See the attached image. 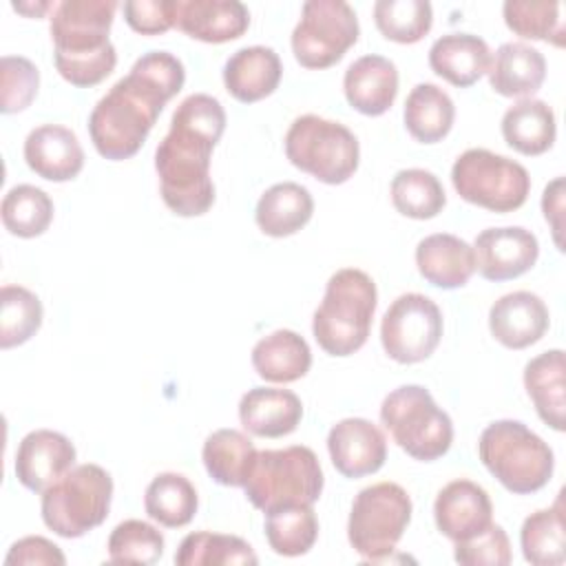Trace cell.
I'll list each match as a JSON object with an SVG mask.
<instances>
[{"mask_svg": "<svg viewBox=\"0 0 566 566\" xmlns=\"http://www.w3.org/2000/svg\"><path fill=\"white\" fill-rule=\"evenodd\" d=\"M478 455L486 471L511 493L528 495L548 484L553 449L520 420H495L480 433Z\"/></svg>", "mask_w": 566, "mask_h": 566, "instance_id": "obj_5", "label": "cell"}, {"mask_svg": "<svg viewBox=\"0 0 566 566\" xmlns=\"http://www.w3.org/2000/svg\"><path fill=\"white\" fill-rule=\"evenodd\" d=\"M327 451L334 469L349 478L376 473L387 460V438L367 418H343L327 433Z\"/></svg>", "mask_w": 566, "mask_h": 566, "instance_id": "obj_15", "label": "cell"}, {"mask_svg": "<svg viewBox=\"0 0 566 566\" xmlns=\"http://www.w3.org/2000/svg\"><path fill=\"white\" fill-rule=\"evenodd\" d=\"M254 458V442L239 429L212 431L201 449V460L208 475L223 486H243Z\"/></svg>", "mask_w": 566, "mask_h": 566, "instance_id": "obj_32", "label": "cell"}, {"mask_svg": "<svg viewBox=\"0 0 566 566\" xmlns=\"http://www.w3.org/2000/svg\"><path fill=\"white\" fill-rule=\"evenodd\" d=\"M115 0H62L49 18L53 62L73 86L91 88L106 80L117 51L108 38L117 11Z\"/></svg>", "mask_w": 566, "mask_h": 566, "instance_id": "obj_3", "label": "cell"}, {"mask_svg": "<svg viewBox=\"0 0 566 566\" xmlns=\"http://www.w3.org/2000/svg\"><path fill=\"white\" fill-rule=\"evenodd\" d=\"M380 422L394 442L413 460L433 462L453 442V422L422 385H402L380 405Z\"/></svg>", "mask_w": 566, "mask_h": 566, "instance_id": "obj_8", "label": "cell"}, {"mask_svg": "<svg viewBox=\"0 0 566 566\" xmlns=\"http://www.w3.org/2000/svg\"><path fill=\"white\" fill-rule=\"evenodd\" d=\"M376 305L378 290L367 272L358 268L336 270L312 318L318 347L338 358L358 352L367 343Z\"/></svg>", "mask_w": 566, "mask_h": 566, "instance_id": "obj_4", "label": "cell"}, {"mask_svg": "<svg viewBox=\"0 0 566 566\" xmlns=\"http://www.w3.org/2000/svg\"><path fill=\"white\" fill-rule=\"evenodd\" d=\"M252 367L263 380L287 385L310 371L312 349L294 329H274L252 347Z\"/></svg>", "mask_w": 566, "mask_h": 566, "instance_id": "obj_28", "label": "cell"}, {"mask_svg": "<svg viewBox=\"0 0 566 566\" xmlns=\"http://www.w3.org/2000/svg\"><path fill=\"white\" fill-rule=\"evenodd\" d=\"M562 210H564V177H555L542 195V212L544 219L551 223L553 230V241L557 245V250H564L562 243Z\"/></svg>", "mask_w": 566, "mask_h": 566, "instance_id": "obj_47", "label": "cell"}, {"mask_svg": "<svg viewBox=\"0 0 566 566\" xmlns=\"http://www.w3.org/2000/svg\"><path fill=\"white\" fill-rule=\"evenodd\" d=\"M316 537L318 520L312 504L283 506L265 513V539L276 555H305L316 544Z\"/></svg>", "mask_w": 566, "mask_h": 566, "instance_id": "obj_36", "label": "cell"}, {"mask_svg": "<svg viewBox=\"0 0 566 566\" xmlns=\"http://www.w3.org/2000/svg\"><path fill=\"white\" fill-rule=\"evenodd\" d=\"M551 325L546 303L528 292L517 290L500 296L489 310V329L493 338L509 349H524L542 340Z\"/></svg>", "mask_w": 566, "mask_h": 566, "instance_id": "obj_18", "label": "cell"}, {"mask_svg": "<svg viewBox=\"0 0 566 566\" xmlns=\"http://www.w3.org/2000/svg\"><path fill=\"white\" fill-rule=\"evenodd\" d=\"M433 520L438 531L455 544L489 528L493 522V504L478 482L460 478L438 491Z\"/></svg>", "mask_w": 566, "mask_h": 566, "instance_id": "obj_17", "label": "cell"}, {"mask_svg": "<svg viewBox=\"0 0 566 566\" xmlns=\"http://www.w3.org/2000/svg\"><path fill=\"white\" fill-rule=\"evenodd\" d=\"M283 64L272 46H243L223 64L226 91L243 104L259 102L279 88Z\"/></svg>", "mask_w": 566, "mask_h": 566, "instance_id": "obj_23", "label": "cell"}, {"mask_svg": "<svg viewBox=\"0 0 566 566\" xmlns=\"http://www.w3.org/2000/svg\"><path fill=\"white\" fill-rule=\"evenodd\" d=\"M111 500V473L95 462H84L71 467L60 480L42 491V522L55 535L75 539L97 528L108 517Z\"/></svg>", "mask_w": 566, "mask_h": 566, "instance_id": "obj_7", "label": "cell"}, {"mask_svg": "<svg viewBox=\"0 0 566 566\" xmlns=\"http://www.w3.org/2000/svg\"><path fill=\"white\" fill-rule=\"evenodd\" d=\"M223 130L226 111L208 93H192L175 108L170 128L155 150L159 192L175 214L201 217L212 208L210 159Z\"/></svg>", "mask_w": 566, "mask_h": 566, "instance_id": "obj_2", "label": "cell"}, {"mask_svg": "<svg viewBox=\"0 0 566 566\" xmlns=\"http://www.w3.org/2000/svg\"><path fill=\"white\" fill-rule=\"evenodd\" d=\"M199 506L192 482L175 471L157 473L144 493V509L150 520L166 528H179L192 522Z\"/></svg>", "mask_w": 566, "mask_h": 566, "instance_id": "obj_34", "label": "cell"}, {"mask_svg": "<svg viewBox=\"0 0 566 566\" xmlns=\"http://www.w3.org/2000/svg\"><path fill=\"white\" fill-rule=\"evenodd\" d=\"M314 214V199L310 190L296 181H281L270 186L256 201L254 221L268 237L283 239L296 234Z\"/></svg>", "mask_w": 566, "mask_h": 566, "instance_id": "obj_27", "label": "cell"}, {"mask_svg": "<svg viewBox=\"0 0 566 566\" xmlns=\"http://www.w3.org/2000/svg\"><path fill=\"white\" fill-rule=\"evenodd\" d=\"M378 31L398 44L420 42L433 24V9L427 0H378L374 2Z\"/></svg>", "mask_w": 566, "mask_h": 566, "instance_id": "obj_40", "label": "cell"}, {"mask_svg": "<svg viewBox=\"0 0 566 566\" xmlns=\"http://www.w3.org/2000/svg\"><path fill=\"white\" fill-rule=\"evenodd\" d=\"M323 484L325 478L316 453L310 447L292 444L256 451L243 491L254 509L270 513L296 504L314 506Z\"/></svg>", "mask_w": 566, "mask_h": 566, "instance_id": "obj_6", "label": "cell"}, {"mask_svg": "<svg viewBox=\"0 0 566 566\" xmlns=\"http://www.w3.org/2000/svg\"><path fill=\"white\" fill-rule=\"evenodd\" d=\"M442 329V312L436 301L418 292H407L394 298L382 314L380 343L391 360L413 365L436 352Z\"/></svg>", "mask_w": 566, "mask_h": 566, "instance_id": "obj_13", "label": "cell"}, {"mask_svg": "<svg viewBox=\"0 0 566 566\" xmlns=\"http://www.w3.org/2000/svg\"><path fill=\"white\" fill-rule=\"evenodd\" d=\"M179 0H126L124 20L142 35H159L175 27Z\"/></svg>", "mask_w": 566, "mask_h": 566, "instance_id": "obj_45", "label": "cell"}, {"mask_svg": "<svg viewBox=\"0 0 566 566\" xmlns=\"http://www.w3.org/2000/svg\"><path fill=\"white\" fill-rule=\"evenodd\" d=\"M451 184L464 201L491 212H513L531 192L528 170L486 148H469L458 155L451 166Z\"/></svg>", "mask_w": 566, "mask_h": 566, "instance_id": "obj_11", "label": "cell"}, {"mask_svg": "<svg viewBox=\"0 0 566 566\" xmlns=\"http://www.w3.org/2000/svg\"><path fill=\"white\" fill-rule=\"evenodd\" d=\"M175 27L192 40L221 44L248 31L250 11L239 0H179Z\"/></svg>", "mask_w": 566, "mask_h": 566, "instance_id": "obj_21", "label": "cell"}, {"mask_svg": "<svg viewBox=\"0 0 566 566\" xmlns=\"http://www.w3.org/2000/svg\"><path fill=\"white\" fill-rule=\"evenodd\" d=\"M77 451L73 442L53 429L29 431L15 451V478L18 482L33 491L42 493L55 480H60L71 467H75Z\"/></svg>", "mask_w": 566, "mask_h": 566, "instance_id": "obj_16", "label": "cell"}, {"mask_svg": "<svg viewBox=\"0 0 566 566\" xmlns=\"http://www.w3.org/2000/svg\"><path fill=\"white\" fill-rule=\"evenodd\" d=\"M184 82L186 69L177 55L148 51L137 57L128 75L117 80L88 115L95 150L111 161L133 157Z\"/></svg>", "mask_w": 566, "mask_h": 566, "instance_id": "obj_1", "label": "cell"}, {"mask_svg": "<svg viewBox=\"0 0 566 566\" xmlns=\"http://www.w3.org/2000/svg\"><path fill=\"white\" fill-rule=\"evenodd\" d=\"M2 226L20 239H33L49 230L53 221L51 197L31 184H18L7 190L0 206Z\"/></svg>", "mask_w": 566, "mask_h": 566, "instance_id": "obj_37", "label": "cell"}, {"mask_svg": "<svg viewBox=\"0 0 566 566\" xmlns=\"http://www.w3.org/2000/svg\"><path fill=\"white\" fill-rule=\"evenodd\" d=\"M303 418V402L290 389L252 387L239 400V420L256 438L290 436Z\"/></svg>", "mask_w": 566, "mask_h": 566, "instance_id": "obj_22", "label": "cell"}, {"mask_svg": "<svg viewBox=\"0 0 566 566\" xmlns=\"http://www.w3.org/2000/svg\"><path fill=\"white\" fill-rule=\"evenodd\" d=\"M4 564H18V566H33V564H46V566H64L66 557L60 551L57 544H53L46 537L40 535H27L11 544Z\"/></svg>", "mask_w": 566, "mask_h": 566, "instance_id": "obj_46", "label": "cell"}, {"mask_svg": "<svg viewBox=\"0 0 566 566\" xmlns=\"http://www.w3.org/2000/svg\"><path fill=\"white\" fill-rule=\"evenodd\" d=\"M44 318L38 294L22 285H2L0 290V347L11 349L27 343L40 329Z\"/></svg>", "mask_w": 566, "mask_h": 566, "instance_id": "obj_39", "label": "cell"}, {"mask_svg": "<svg viewBox=\"0 0 566 566\" xmlns=\"http://www.w3.org/2000/svg\"><path fill=\"white\" fill-rule=\"evenodd\" d=\"M358 18L345 0H307L292 31V53L305 69H327L358 42Z\"/></svg>", "mask_w": 566, "mask_h": 566, "instance_id": "obj_12", "label": "cell"}, {"mask_svg": "<svg viewBox=\"0 0 566 566\" xmlns=\"http://www.w3.org/2000/svg\"><path fill=\"white\" fill-rule=\"evenodd\" d=\"M343 93L352 108L367 117L387 113L398 95V69L378 53L354 60L343 75Z\"/></svg>", "mask_w": 566, "mask_h": 566, "instance_id": "obj_20", "label": "cell"}, {"mask_svg": "<svg viewBox=\"0 0 566 566\" xmlns=\"http://www.w3.org/2000/svg\"><path fill=\"white\" fill-rule=\"evenodd\" d=\"M40 71L22 55H4L0 60V111L4 115L20 113L38 95Z\"/></svg>", "mask_w": 566, "mask_h": 566, "instance_id": "obj_43", "label": "cell"}, {"mask_svg": "<svg viewBox=\"0 0 566 566\" xmlns=\"http://www.w3.org/2000/svg\"><path fill=\"white\" fill-rule=\"evenodd\" d=\"M416 268L440 290L464 287L475 272L473 245L449 232L429 234L416 245Z\"/></svg>", "mask_w": 566, "mask_h": 566, "instance_id": "obj_24", "label": "cell"}, {"mask_svg": "<svg viewBox=\"0 0 566 566\" xmlns=\"http://www.w3.org/2000/svg\"><path fill=\"white\" fill-rule=\"evenodd\" d=\"M489 84L502 97H531L546 77L544 55L524 42H504L489 64Z\"/></svg>", "mask_w": 566, "mask_h": 566, "instance_id": "obj_26", "label": "cell"}, {"mask_svg": "<svg viewBox=\"0 0 566 566\" xmlns=\"http://www.w3.org/2000/svg\"><path fill=\"white\" fill-rule=\"evenodd\" d=\"M394 208L409 219H433L447 206V195L440 179L424 168L398 170L389 186Z\"/></svg>", "mask_w": 566, "mask_h": 566, "instance_id": "obj_35", "label": "cell"}, {"mask_svg": "<svg viewBox=\"0 0 566 566\" xmlns=\"http://www.w3.org/2000/svg\"><path fill=\"white\" fill-rule=\"evenodd\" d=\"M411 497L396 482H376L356 493L347 520L352 548L369 564L391 562L396 544L411 522Z\"/></svg>", "mask_w": 566, "mask_h": 566, "instance_id": "obj_10", "label": "cell"}, {"mask_svg": "<svg viewBox=\"0 0 566 566\" xmlns=\"http://www.w3.org/2000/svg\"><path fill=\"white\" fill-rule=\"evenodd\" d=\"M524 387L542 422L564 431V352L548 349L531 358L524 367Z\"/></svg>", "mask_w": 566, "mask_h": 566, "instance_id": "obj_30", "label": "cell"}, {"mask_svg": "<svg viewBox=\"0 0 566 566\" xmlns=\"http://www.w3.org/2000/svg\"><path fill=\"white\" fill-rule=\"evenodd\" d=\"M283 146L292 166L329 186L345 184L358 170L360 146L356 135L345 124L321 115L296 117Z\"/></svg>", "mask_w": 566, "mask_h": 566, "instance_id": "obj_9", "label": "cell"}, {"mask_svg": "<svg viewBox=\"0 0 566 566\" xmlns=\"http://www.w3.org/2000/svg\"><path fill=\"white\" fill-rule=\"evenodd\" d=\"M522 555L533 566H559L566 559V520L562 491L553 506L531 513L520 531Z\"/></svg>", "mask_w": 566, "mask_h": 566, "instance_id": "obj_33", "label": "cell"}, {"mask_svg": "<svg viewBox=\"0 0 566 566\" xmlns=\"http://www.w3.org/2000/svg\"><path fill=\"white\" fill-rule=\"evenodd\" d=\"M555 113L544 99H520L502 115V137L520 155H544L555 144Z\"/></svg>", "mask_w": 566, "mask_h": 566, "instance_id": "obj_29", "label": "cell"}, {"mask_svg": "<svg viewBox=\"0 0 566 566\" xmlns=\"http://www.w3.org/2000/svg\"><path fill=\"white\" fill-rule=\"evenodd\" d=\"M475 270L486 281H511L526 274L537 256V237L522 226L486 228L473 241Z\"/></svg>", "mask_w": 566, "mask_h": 566, "instance_id": "obj_14", "label": "cell"}, {"mask_svg": "<svg viewBox=\"0 0 566 566\" xmlns=\"http://www.w3.org/2000/svg\"><path fill=\"white\" fill-rule=\"evenodd\" d=\"M491 64L489 44L473 33H444L429 49V66L458 88L475 84Z\"/></svg>", "mask_w": 566, "mask_h": 566, "instance_id": "obj_25", "label": "cell"}, {"mask_svg": "<svg viewBox=\"0 0 566 566\" xmlns=\"http://www.w3.org/2000/svg\"><path fill=\"white\" fill-rule=\"evenodd\" d=\"M256 562L259 557L245 539L212 531L188 533L175 553V564L179 566H226Z\"/></svg>", "mask_w": 566, "mask_h": 566, "instance_id": "obj_38", "label": "cell"}, {"mask_svg": "<svg viewBox=\"0 0 566 566\" xmlns=\"http://www.w3.org/2000/svg\"><path fill=\"white\" fill-rule=\"evenodd\" d=\"M453 559L462 566H509L513 559L509 535L500 524L491 522L482 533L455 542Z\"/></svg>", "mask_w": 566, "mask_h": 566, "instance_id": "obj_44", "label": "cell"}, {"mask_svg": "<svg viewBox=\"0 0 566 566\" xmlns=\"http://www.w3.org/2000/svg\"><path fill=\"white\" fill-rule=\"evenodd\" d=\"M164 535L144 520H124L108 535V562L150 566L164 555Z\"/></svg>", "mask_w": 566, "mask_h": 566, "instance_id": "obj_42", "label": "cell"}, {"mask_svg": "<svg viewBox=\"0 0 566 566\" xmlns=\"http://www.w3.org/2000/svg\"><path fill=\"white\" fill-rule=\"evenodd\" d=\"M13 9L20 11V13H27V15H33V18H40L44 15L49 9H55L51 2H38V4H27V2H13Z\"/></svg>", "mask_w": 566, "mask_h": 566, "instance_id": "obj_48", "label": "cell"}, {"mask_svg": "<svg viewBox=\"0 0 566 566\" xmlns=\"http://www.w3.org/2000/svg\"><path fill=\"white\" fill-rule=\"evenodd\" d=\"M506 27L526 40H544L555 46L564 44V24L559 2L548 0H506L502 4Z\"/></svg>", "mask_w": 566, "mask_h": 566, "instance_id": "obj_41", "label": "cell"}, {"mask_svg": "<svg viewBox=\"0 0 566 566\" xmlns=\"http://www.w3.org/2000/svg\"><path fill=\"white\" fill-rule=\"evenodd\" d=\"M405 126L420 144H436L449 135L455 119V106L447 91L431 82L416 84L405 99Z\"/></svg>", "mask_w": 566, "mask_h": 566, "instance_id": "obj_31", "label": "cell"}, {"mask_svg": "<svg viewBox=\"0 0 566 566\" xmlns=\"http://www.w3.org/2000/svg\"><path fill=\"white\" fill-rule=\"evenodd\" d=\"M27 166L46 181H71L84 168V150L77 135L60 124L35 126L24 139Z\"/></svg>", "mask_w": 566, "mask_h": 566, "instance_id": "obj_19", "label": "cell"}]
</instances>
